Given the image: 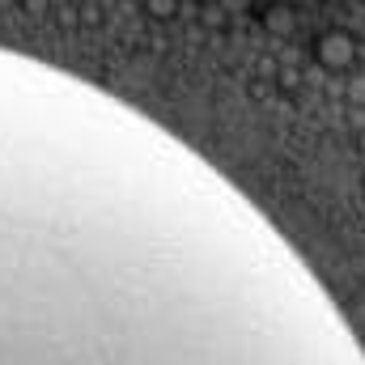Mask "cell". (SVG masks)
<instances>
[{
  "instance_id": "1",
  "label": "cell",
  "mask_w": 365,
  "mask_h": 365,
  "mask_svg": "<svg viewBox=\"0 0 365 365\" xmlns=\"http://www.w3.org/2000/svg\"><path fill=\"white\" fill-rule=\"evenodd\" d=\"M0 365H340L145 208L0 132Z\"/></svg>"
}]
</instances>
